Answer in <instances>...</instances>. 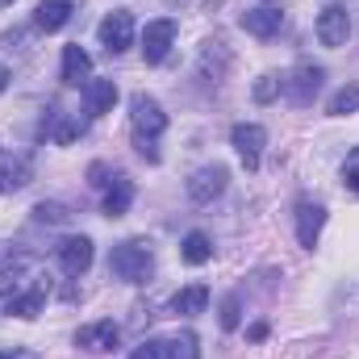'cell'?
<instances>
[{
	"mask_svg": "<svg viewBox=\"0 0 359 359\" xmlns=\"http://www.w3.org/2000/svg\"><path fill=\"white\" fill-rule=\"evenodd\" d=\"M130 126H134V147H138V155L151 159V163H159L155 138L168 130V113H163V104H159L155 96H147V92H134V100H130Z\"/></svg>",
	"mask_w": 359,
	"mask_h": 359,
	"instance_id": "1",
	"label": "cell"
},
{
	"mask_svg": "<svg viewBox=\"0 0 359 359\" xmlns=\"http://www.w3.org/2000/svg\"><path fill=\"white\" fill-rule=\"evenodd\" d=\"M109 271H113L117 280H126V284H147L151 271H155V251H151V243L130 238V243L113 247V255H109Z\"/></svg>",
	"mask_w": 359,
	"mask_h": 359,
	"instance_id": "2",
	"label": "cell"
},
{
	"mask_svg": "<svg viewBox=\"0 0 359 359\" xmlns=\"http://www.w3.org/2000/svg\"><path fill=\"white\" fill-rule=\"evenodd\" d=\"M230 142H234V151H238L243 168H247V172H255V168H259V159H264V147H268V130H264L259 121H238V126L230 130Z\"/></svg>",
	"mask_w": 359,
	"mask_h": 359,
	"instance_id": "3",
	"label": "cell"
},
{
	"mask_svg": "<svg viewBox=\"0 0 359 359\" xmlns=\"http://www.w3.org/2000/svg\"><path fill=\"white\" fill-rule=\"evenodd\" d=\"M96 38H100V46H104L109 55L130 50V46H134V17H130L126 8H113V13L96 25Z\"/></svg>",
	"mask_w": 359,
	"mask_h": 359,
	"instance_id": "4",
	"label": "cell"
},
{
	"mask_svg": "<svg viewBox=\"0 0 359 359\" xmlns=\"http://www.w3.org/2000/svg\"><path fill=\"white\" fill-rule=\"evenodd\" d=\"M322 80H326V72H322L318 63H297V67L284 76V96H288L292 104H313Z\"/></svg>",
	"mask_w": 359,
	"mask_h": 359,
	"instance_id": "5",
	"label": "cell"
},
{
	"mask_svg": "<svg viewBox=\"0 0 359 359\" xmlns=\"http://www.w3.org/2000/svg\"><path fill=\"white\" fill-rule=\"evenodd\" d=\"M226 184H230V172H226L222 163H209V168H196V172H192L188 196H192L196 205H213V201L226 192Z\"/></svg>",
	"mask_w": 359,
	"mask_h": 359,
	"instance_id": "6",
	"label": "cell"
},
{
	"mask_svg": "<svg viewBox=\"0 0 359 359\" xmlns=\"http://www.w3.org/2000/svg\"><path fill=\"white\" fill-rule=\"evenodd\" d=\"M318 42L322 46H347V38H351V13L343 8V4H330V8H322L318 13Z\"/></svg>",
	"mask_w": 359,
	"mask_h": 359,
	"instance_id": "7",
	"label": "cell"
},
{
	"mask_svg": "<svg viewBox=\"0 0 359 359\" xmlns=\"http://www.w3.org/2000/svg\"><path fill=\"white\" fill-rule=\"evenodd\" d=\"M172 42H176V21H172V17L151 21V25L142 29V59H147V63H163L168 50H172Z\"/></svg>",
	"mask_w": 359,
	"mask_h": 359,
	"instance_id": "8",
	"label": "cell"
},
{
	"mask_svg": "<svg viewBox=\"0 0 359 359\" xmlns=\"http://www.w3.org/2000/svg\"><path fill=\"white\" fill-rule=\"evenodd\" d=\"M322 226H326V205H318V201H301V205H297V243H301L305 251L318 247Z\"/></svg>",
	"mask_w": 359,
	"mask_h": 359,
	"instance_id": "9",
	"label": "cell"
},
{
	"mask_svg": "<svg viewBox=\"0 0 359 359\" xmlns=\"http://www.w3.org/2000/svg\"><path fill=\"white\" fill-rule=\"evenodd\" d=\"M55 255H59V268L67 271V276H84V271L92 268V238L72 234V238H63V243L55 247Z\"/></svg>",
	"mask_w": 359,
	"mask_h": 359,
	"instance_id": "10",
	"label": "cell"
},
{
	"mask_svg": "<svg viewBox=\"0 0 359 359\" xmlns=\"http://www.w3.org/2000/svg\"><path fill=\"white\" fill-rule=\"evenodd\" d=\"M280 25H284V13H280V4H255V8H247L243 13V29L247 34H255V38H271V34H280Z\"/></svg>",
	"mask_w": 359,
	"mask_h": 359,
	"instance_id": "11",
	"label": "cell"
},
{
	"mask_svg": "<svg viewBox=\"0 0 359 359\" xmlns=\"http://www.w3.org/2000/svg\"><path fill=\"white\" fill-rule=\"evenodd\" d=\"M92 76V55L80 46V42H72V46H63V67H59V80L67 84V88H80V84H88Z\"/></svg>",
	"mask_w": 359,
	"mask_h": 359,
	"instance_id": "12",
	"label": "cell"
},
{
	"mask_svg": "<svg viewBox=\"0 0 359 359\" xmlns=\"http://www.w3.org/2000/svg\"><path fill=\"white\" fill-rule=\"evenodd\" d=\"M117 339H121L117 322H88V326H80L76 347H84V351H96V355H100V351H113Z\"/></svg>",
	"mask_w": 359,
	"mask_h": 359,
	"instance_id": "13",
	"label": "cell"
},
{
	"mask_svg": "<svg viewBox=\"0 0 359 359\" xmlns=\"http://www.w3.org/2000/svg\"><path fill=\"white\" fill-rule=\"evenodd\" d=\"M29 180H34L29 159H25V155H13V151L0 147V192H17V188H25Z\"/></svg>",
	"mask_w": 359,
	"mask_h": 359,
	"instance_id": "14",
	"label": "cell"
},
{
	"mask_svg": "<svg viewBox=\"0 0 359 359\" xmlns=\"http://www.w3.org/2000/svg\"><path fill=\"white\" fill-rule=\"evenodd\" d=\"M46 292H50V284H46V280H34L29 288H21L17 297H8V313L34 322V318L42 313V305H46Z\"/></svg>",
	"mask_w": 359,
	"mask_h": 359,
	"instance_id": "15",
	"label": "cell"
},
{
	"mask_svg": "<svg viewBox=\"0 0 359 359\" xmlns=\"http://www.w3.org/2000/svg\"><path fill=\"white\" fill-rule=\"evenodd\" d=\"M72 21V0H42L38 8H34V25L42 29V34H55V29H63Z\"/></svg>",
	"mask_w": 359,
	"mask_h": 359,
	"instance_id": "16",
	"label": "cell"
},
{
	"mask_svg": "<svg viewBox=\"0 0 359 359\" xmlns=\"http://www.w3.org/2000/svg\"><path fill=\"white\" fill-rule=\"evenodd\" d=\"M134 205V180L130 176H113V184L104 188V217H121Z\"/></svg>",
	"mask_w": 359,
	"mask_h": 359,
	"instance_id": "17",
	"label": "cell"
},
{
	"mask_svg": "<svg viewBox=\"0 0 359 359\" xmlns=\"http://www.w3.org/2000/svg\"><path fill=\"white\" fill-rule=\"evenodd\" d=\"M180 255H184V264L201 268V264H209V259H213V238H209L205 230H188V234H184V243H180Z\"/></svg>",
	"mask_w": 359,
	"mask_h": 359,
	"instance_id": "18",
	"label": "cell"
},
{
	"mask_svg": "<svg viewBox=\"0 0 359 359\" xmlns=\"http://www.w3.org/2000/svg\"><path fill=\"white\" fill-rule=\"evenodd\" d=\"M205 305H209V288H205V284H188V288H180L176 297H172V309L184 313V318L205 313Z\"/></svg>",
	"mask_w": 359,
	"mask_h": 359,
	"instance_id": "19",
	"label": "cell"
},
{
	"mask_svg": "<svg viewBox=\"0 0 359 359\" xmlns=\"http://www.w3.org/2000/svg\"><path fill=\"white\" fill-rule=\"evenodd\" d=\"M29 268H34V264H29L25 255H17V259H8V264L0 268V297H4V301L21 292V284H25V276H29Z\"/></svg>",
	"mask_w": 359,
	"mask_h": 359,
	"instance_id": "20",
	"label": "cell"
},
{
	"mask_svg": "<svg viewBox=\"0 0 359 359\" xmlns=\"http://www.w3.org/2000/svg\"><path fill=\"white\" fill-rule=\"evenodd\" d=\"M113 104H117V84L113 80H88V113L92 117L113 113Z\"/></svg>",
	"mask_w": 359,
	"mask_h": 359,
	"instance_id": "21",
	"label": "cell"
},
{
	"mask_svg": "<svg viewBox=\"0 0 359 359\" xmlns=\"http://www.w3.org/2000/svg\"><path fill=\"white\" fill-rule=\"evenodd\" d=\"M326 113L330 117H347V113H359V84H347V88H339L330 96V104H326Z\"/></svg>",
	"mask_w": 359,
	"mask_h": 359,
	"instance_id": "22",
	"label": "cell"
},
{
	"mask_svg": "<svg viewBox=\"0 0 359 359\" xmlns=\"http://www.w3.org/2000/svg\"><path fill=\"white\" fill-rule=\"evenodd\" d=\"M168 359H201V339L192 330H180L176 339L168 343Z\"/></svg>",
	"mask_w": 359,
	"mask_h": 359,
	"instance_id": "23",
	"label": "cell"
},
{
	"mask_svg": "<svg viewBox=\"0 0 359 359\" xmlns=\"http://www.w3.org/2000/svg\"><path fill=\"white\" fill-rule=\"evenodd\" d=\"M280 92H284V76H259V84H255V100H259V104L276 100Z\"/></svg>",
	"mask_w": 359,
	"mask_h": 359,
	"instance_id": "24",
	"label": "cell"
},
{
	"mask_svg": "<svg viewBox=\"0 0 359 359\" xmlns=\"http://www.w3.org/2000/svg\"><path fill=\"white\" fill-rule=\"evenodd\" d=\"M130 359H168V339H147V343H138Z\"/></svg>",
	"mask_w": 359,
	"mask_h": 359,
	"instance_id": "25",
	"label": "cell"
},
{
	"mask_svg": "<svg viewBox=\"0 0 359 359\" xmlns=\"http://www.w3.org/2000/svg\"><path fill=\"white\" fill-rule=\"evenodd\" d=\"M238 322H243V305H238V297H226L222 301V330H238Z\"/></svg>",
	"mask_w": 359,
	"mask_h": 359,
	"instance_id": "26",
	"label": "cell"
},
{
	"mask_svg": "<svg viewBox=\"0 0 359 359\" xmlns=\"http://www.w3.org/2000/svg\"><path fill=\"white\" fill-rule=\"evenodd\" d=\"M343 180H347V188L359 196V147L347 155V163H343Z\"/></svg>",
	"mask_w": 359,
	"mask_h": 359,
	"instance_id": "27",
	"label": "cell"
},
{
	"mask_svg": "<svg viewBox=\"0 0 359 359\" xmlns=\"http://www.w3.org/2000/svg\"><path fill=\"white\" fill-rule=\"evenodd\" d=\"M34 217H38V222H67V209L50 201V205H38V209H34Z\"/></svg>",
	"mask_w": 359,
	"mask_h": 359,
	"instance_id": "28",
	"label": "cell"
},
{
	"mask_svg": "<svg viewBox=\"0 0 359 359\" xmlns=\"http://www.w3.org/2000/svg\"><path fill=\"white\" fill-rule=\"evenodd\" d=\"M88 184H92V188H109V184H113L109 163H92V168H88Z\"/></svg>",
	"mask_w": 359,
	"mask_h": 359,
	"instance_id": "29",
	"label": "cell"
},
{
	"mask_svg": "<svg viewBox=\"0 0 359 359\" xmlns=\"http://www.w3.org/2000/svg\"><path fill=\"white\" fill-rule=\"evenodd\" d=\"M76 134H80V126H76V121H63V126L55 130V142H59V147H67V142H72Z\"/></svg>",
	"mask_w": 359,
	"mask_h": 359,
	"instance_id": "30",
	"label": "cell"
},
{
	"mask_svg": "<svg viewBox=\"0 0 359 359\" xmlns=\"http://www.w3.org/2000/svg\"><path fill=\"white\" fill-rule=\"evenodd\" d=\"M251 339H255V343H259V339H268V326H264V322H255V326H251Z\"/></svg>",
	"mask_w": 359,
	"mask_h": 359,
	"instance_id": "31",
	"label": "cell"
},
{
	"mask_svg": "<svg viewBox=\"0 0 359 359\" xmlns=\"http://www.w3.org/2000/svg\"><path fill=\"white\" fill-rule=\"evenodd\" d=\"M8 88V72H4V67H0V92Z\"/></svg>",
	"mask_w": 359,
	"mask_h": 359,
	"instance_id": "32",
	"label": "cell"
},
{
	"mask_svg": "<svg viewBox=\"0 0 359 359\" xmlns=\"http://www.w3.org/2000/svg\"><path fill=\"white\" fill-rule=\"evenodd\" d=\"M0 359H29V355H17V351H0Z\"/></svg>",
	"mask_w": 359,
	"mask_h": 359,
	"instance_id": "33",
	"label": "cell"
},
{
	"mask_svg": "<svg viewBox=\"0 0 359 359\" xmlns=\"http://www.w3.org/2000/svg\"><path fill=\"white\" fill-rule=\"evenodd\" d=\"M8 4H13V0H0V8H8Z\"/></svg>",
	"mask_w": 359,
	"mask_h": 359,
	"instance_id": "34",
	"label": "cell"
}]
</instances>
